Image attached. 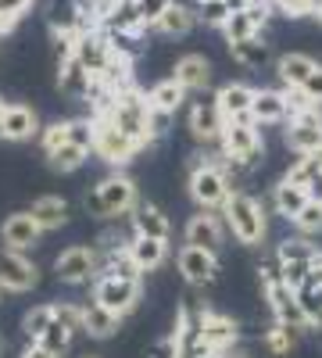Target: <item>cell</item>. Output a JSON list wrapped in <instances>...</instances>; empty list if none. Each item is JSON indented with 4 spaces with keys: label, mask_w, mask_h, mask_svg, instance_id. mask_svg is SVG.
<instances>
[{
    "label": "cell",
    "mask_w": 322,
    "mask_h": 358,
    "mask_svg": "<svg viewBox=\"0 0 322 358\" xmlns=\"http://www.w3.org/2000/svg\"><path fill=\"white\" fill-rule=\"evenodd\" d=\"M115 126H119L129 140H136L140 147L154 143V129H151V101L140 97L136 90H126V94L111 97L104 108H101Z\"/></svg>",
    "instance_id": "cell-1"
},
{
    "label": "cell",
    "mask_w": 322,
    "mask_h": 358,
    "mask_svg": "<svg viewBox=\"0 0 322 358\" xmlns=\"http://www.w3.org/2000/svg\"><path fill=\"white\" fill-rule=\"evenodd\" d=\"M136 183L129 176H108V179H101V183L86 194V208H90L94 215H101V219H119V215H126V212H136Z\"/></svg>",
    "instance_id": "cell-2"
},
{
    "label": "cell",
    "mask_w": 322,
    "mask_h": 358,
    "mask_svg": "<svg viewBox=\"0 0 322 358\" xmlns=\"http://www.w3.org/2000/svg\"><path fill=\"white\" fill-rule=\"evenodd\" d=\"M226 226L247 248H258L261 241H265V229H269L261 204L251 194H237V190H233V197L226 201Z\"/></svg>",
    "instance_id": "cell-3"
},
{
    "label": "cell",
    "mask_w": 322,
    "mask_h": 358,
    "mask_svg": "<svg viewBox=\"0 0 322 358\" xmlns=\"http://www.w3.org/2000/svg\"><path fill=\"white\" fill-rule=\"evenodd\" d=\"M190 197L197 201L200 212H215V208H226V201L233 197L229 176L212 165V162H197L190 169Z\"/></svg>",
    "instance_id": "cell-4"
},
{
    "label": "cell",
    "mask_w": 322,
    "mask_h": 358,
    "mask_svg": "<svg viewBox=\"0 0 322 358\" xmlns=\"http://www.w3.org/2000/svg\"><path fill=\"white\" fill-rule=\"evenodd\" d=\"M94 129H97V133H94V155L104 158L108 165H129V162L136 158V151H143V147H140L136 140H129L104 111L94 118Z\"/></svg>",
    "instance_id": "cell-5"
},
{
    "label": "cell",
    "mask_w": 322,
    "mask_h": 358,
    "mask_svg": "<svg viewBox=\"0 0 322 358\" xmlns=\"http://www.w3.org/2000/svg\"><path fill=\"white\" fill-rule=\"evenodd\" d=\"M219 143H222V151H226L229 165H254L258 155H261V133H258V122H251V118H237V122H226Z\"/></svg>",
    "instance_id": "cell-6"
},
{
    "label": "cell",
    "mask_w": 322,
    "mask_h": 358,
    "mask_svg": "<svg viewBox=\"0 0 322 358\" xmlns=\"http://www.w3.org/2000/svg\"><path fill=\"white\" fill-rule=\"evenodd\" d=\"M94 301H101L115 315H129L140 301V276H97Z\"/></svg>",
    "instance_id": "cell-7"
},
{
    "label": "cell",
    "mask_w": 322,
    "mask_h": 358,
    "mask_svg": "<svg viewBox=\"0 0 322 358\" xmlns=\"http://www.w3.org/2000/svg\"><path fill=\"white\" fill-rule=\"evenodd\" d=\"M40 280L36 265L25 258V251H11V248H0V290H11V294H25L33 290Z\"/></svg>",
    "instance_id": "cell-8"
},
{
    "label": "cell",
    "mask_w": 322,
    "mask_h": 358,
    "mask_svg": "<svg viewBox=\"0 0 322 358\" xmlns=\"http://www.w3.org/2000/svg\"><path fill=\"white\" fill-rule=\"evenodd\" d=\"M175 265H180V273H183V280H186V283L204 287V283H212V280H215V273H219V255H215V251H208V248L183 244V248H180V255H175Z\"/></svg>",
    "instance_id": "cell-9"
},
{
    "label": "cell",
    "mask_w": 322,
    "mask_h": 358,
    "mask_svg": "<svg viewBox=\"0 0 322 358\" xmlns=\"http://www.w3.org/2000/svg\"><path fill=\"white\" fill-rule=\"evenodd\" d=\"M54 273H57V280H61V283H86V280L97 273V251L86 248V244H75V248L57 255Z\"/></svg>",
    "instance_id": "cell-10"
},
{
    "label": "cell",
    "mask_w": 322,
    "mask_h": 358,
    "mask_svg": "<svg viewBox=\"0 0 322 358\" xmlns=\"http://www.w3.org/2000/svg\"><path fill=\"white\" fill-rule=\"evenodd\" d=\"M286 147H290V151H298V155H315L319 147H322V118H319L315 108L290 118V126H286Z\"/></svg>",
    "instance_id": "cell-11"
},
{
    "label": "cell",
    "mask_w": 322,
    "mask_h": 358,
    "mask_svg": "<svg viewBox=\"0 0 322 358\" xmlns=\"http://www.w3.org/2000/svg\"><path fill=\"white\" fill-rule=\"evenodd\" d=\"M200 341L208 344L212 351L226 355L237 348L240 341V326L233 322L229 315H219V312H200Z\"/></svg>",
    "instance_id": "cell-12"
},
{
    "label": "cell",
    "mask_w": 322,
    "mask_h": 358,
    "mask_svg": "<svg viewBox=\"0 0 322 358\" xmlns=\"http://www.w3.org/2000/svg\"><path fill=\"white\" fill-rule=\"evenodd\" d=\"M265 18H269V4H265V0H254V4H247L244 11H233V15L226 18L222 33H226L229 43L251 40V36H258V29L265 25Z\"/></svg>",
    "instance_id": "cell-13"
},
{
    "label": "cell",
    "mask_w": 322,
    "mask_h": 358,
    "mask_svg": "<svg viewBox=\"0 0 322 358\" xmlns=\"http://www.w3.org/2000/svg\"><path fill=\"white\" fill-rule=\"evenodd\" d=\"M40 226L33 219V212H15L4 219V229H0V241H4V248L11 251H29L36 241H40Z\"/></svg>",
    "instance_id": "cell-14"
},
{
    "label": "cell",
    "mask_w": 322,
    "mask_h": 358,
    "mask_svg": "<svg viewBox=\"0 0 322 358\" xmlns=\"http://www.w3.org/2000/svg\"><path fill=\"white\" fill-rule=\"evenodd\" d=\"M222 129H226V118H222V111H219V104L212 101V104H193L190 108V133H193V140L197 143H215V140H222Z\"/></svg>",
    "instance_id": "cell-15"
},
{
    "label": "cell",
    "mask_w": 322,
    "mask_h": 358,
    "mask_svg": "<svg viewBox=\"0 0 322 358\" xmlns=\"http://www.w3.org/2000/svg\"><path fill=\"white\" fill-rule=\"evenodd\" d=\"M254 94H258V90H251L247 83H226V86L219 90V97H215V104H219V111H222L226 122H237V118H251Z\"/></svg>",
    "instance_id": "cell-16"
},
{
    "label": "cell",
    "mask_w": 322,
    "mask_h": 358,
    "mask_svg": "<svg viewBox=\"0 0 322 358\" xmlns=\"http://www.w3.org/2000/svg\"><path fill=\"white\" fill-rule=\"evenodd\" d=\"M183 236H186V244H193V248L219 251V244H222V219L215 212H197V215H190Z\"/></svg>",
    "instance_id": "cell-17"
},
{
    "label": "cell",
    "mask_w": 322,
    "mask_h": 358,
    "mask_svg": "<svg viewBox=\"0 0 322 358\" xmlns=\"http://www.w3.org/2000/svg\"><path fill=\"white\" fill-rule=\"evenodd\" d=\"M165 244L168 241H154V236H133V241L126 244V255H129V262L140 268V273H154V268L165 262V255H168Z\"/></svg>",
    "instance_id": "cell-18"
},
{
    "label": "cell",
    "mask_w": 322,
    "mask_h": 358,
    "mask_svg": "<svg viewBox=\"0 0 322 358\" xmlns=\"http://www.w3.org/2000/svg\"><path fill=\"white\" fill-rule=\"evenodd\" d=\"M290 115V104L279 90H258L254 94V104H251V122L258 126H269V122H283Z\"/></svg>",
    "instance_id": "cell-19"
},
{
    "label": "cell",
    "mask_w": 322,
    "mask_h": 358,
    "mask_svg": "<svg viewBox=\"0 0 322 358\" xmlns=\"http://www.w3.org/2000/svg\"><path fill=\"white\" fill-rule=\"evenodd\" d=\"M119 322H122V315H115V312L104 308L101 301L82 305V334H90V337H97V341H108V337H115Z\"/></svg>",
    "instance_id": "cell-20"
},
{
    "label": "cell",
    "mask_w": 322,
    "mask_h": 358,
    "mask_svg": "<svg viewBox=\"0 0 322 358\" xmlns=\"http://www.w3.org/2000/svg\"><path fill=\"white\" fill-rule=\"evenodd\" d=\"M133 229H136V236H154V241H168V233H172L165 212H161L158 204H147V201L136 204V212H133Z\"/></svg>",
    "instance_id": "cell-21"
},
{
    "label": "cell",
    "mask_w": 322,
    "mask_h": 358,
    "mask_svg": "<svg viewBox=\"0 0 322 358\" xmlns=\"http://www.w3.org/2000/svg\"><path fill=\"white\" fill-rule=\"evenodd\" d=\"M36 129H40V118H36L33 108H25V104H8V115H4V140H11V143L33 140Z\"/></svg>",
    "instance_id": "cell-22"
},
{
    "label": "cell",
    "mask_w": 322,
    "mask_h": 358,
    "mask_svg": "<svg viewBox=\"0 0 322 358\" xmlns=\"http://www.w3.org/2000/svg\"><path fill=\"white\" fill-rule=\"evenodd\" d=\"M312 201V194L305 190V187H298L294 183V179H279V183H276V190H272V204H276V212L279 215H286L290 222H294L298 215H301V208Z\"/></svg>",
    "instance_id": "cell-23"
},
{
    "label": "cell",
    "mask_w": 322,
    "mask_h": 358,
    "mask_svg": "<svg viewBox=\"0 0 322 358\" xmlns=\"http://www.w3.org/2000/svg\"><path fill=\"white\" fill-rule=\"evenodd\" d=\"M175 83H183L186 90H204L212 83V65H208V57L204 54H186L175 62V72H172Z\"/></svg>",
    "instance_id": "cell-24"
},
{
    "label": "cell",
    "mask_w": 322,
    "mask_h": 358,
    "mask_svg": "<svg viewBox=\"0 0 322 358\" xmlns=\"http://www.w3.org/2000/svg\"><path fill=\"white\" fill-rule=\"evenodd\" d=\"M315 69H319V65L312 62L308 54H283L279 62H276V76H279V83H283L286 90H301Z\"/></svg>",
    "instance_id": "cell-25"
},
{
    "label": "cell",
    "mask_w": 322,
    "mask_h": 358,
    "mask_svg": "<svg viewBox=\"0 0 322 358\" xmlns=\"http://www.w3.org/2000/svg\"><path fill=\"white\" fill-rule=\"evenodd\" d=\"M57 83H61V90H65V94H72V97H90V94H94V86H97V79H94L90 72H86V69L75 62V54L61 62Z\"/></svg>",
    "instance_id": "cell-26"
},
{
    "label": "cell",
    "mask_w": 322,
    "mask_h": 358,
    "mask_svg": "<svg viewBox=\"0 0 322 358\" xmlns=\"http://www.w3.org/2000/svg\"><path fill=\"white\" fill-rule=\"evenodd\" d=\"M33 219H36V226L47 233V229H61L65 222H68V204L61 201V197H54V194H47V197H40V201H33Z\"/></svg>",
    "instance_id": "cell-27"
},
{
    "label": "cell",
    "mask_w": 322,
    "mask_h": 358,
    "mask_svg": "<svg viewBox=\"0 0 322 358\" xmlns=\"http://www.w3.org/2000/svg\"><path fill=\"white\" fill-rule=\"evenodd\" d=\"M193 22H197V11H190V8H183V4H175V0H172V8L154 22V29L165 33V36H186L193 29Z\"/></svg>",
    "instance_id": "cell-28"
},
{
    "label": "cell",
    "mask_w": 322,
    "mask_h": 358,
    "mask_svg": "<svg viewBox=\"0 0 322 358\" xmlns=\"http://www.w3.org/2000/svg\"><path fill=\"white\" fill-rule=\"evenodd\" d=\"M190 94V90L183 86V83H175V79H161L154 90H151V108L154 111H168V115H175V108L183 104V97Z\"/></svg>",
    "instance_id": "cell-29"
},
{
    "label": "cell",
    "mask_w": 322,
    "mask_h": 358,
    "mask_svg": "<svg viewBox=\"0 0 322 358\" xmlns=\"http://www.w3.org/2000/svg\"><path fill=\"white\" fill-rule=\"evenodd\" d=\"M229 50H233V62H240L244 69H261L272 57V50H269V43H261L258 36H251V40H240V43H229Z\"/></svg>",
    "instance_id": "cell-30"
},
{
    "label": "cell",
    "mask_w": 322,
    "mask_h": 358,
    "mask_svg": "<svg viewBox=\"0 0 322 358\" xmlns=\"http://www.w3.org/2000/svg\"><path fill=\"white\" fill-rule=\"evenodd\" d=\"M322 251L315 248V244H308V241H283L279 248H276V262L279 265H290V262H305V265H315V258H319Z\"/></svg>",
    "instance_id": "cell-31"
},
{
    "label": "cell",
    "mask_w": 322,
    "mask_h": 358,
    "mask_svg": "<svg viewBox=\"0 0 322 358\" xmlns=\"http://www.w3.org/2000/svg\"><path fill=\"white\" fill-rule=\"evenodd\" d=\"M54 319H57V305H36V308H29V312H25V319H22L29 341H40Z\"/></svg>",
    "instance_id": "cell-32"
},
{
    "label": "cell",
    "mask_w": 322,
    "mask_h": 358,
    "mask_svg": "<svg viewBox=\"0 0 322 358\" xmlns=\"http://www.w3.org/2000/svg\"><path fill=\"white\" fill-rule=\"evenodd\" d=\"M47 158H50V169L54 172H75L86 158H90V151L79 147V143H65V147H57V151L47 155Z\"/></svg>",
    "instance_id": "cell-33"
},
{
    "label": "cell",
    "mask_w": 322,
    "mask_h": 358,
    "mask_svg": "<svg viewBox=\"0 0 322 358\" xmlns=\"http://www.w3.org/2000/svg\"><path fill=\"white\" fill-rule=\"evenodd\" d=\"M286 179H294L298 187H305V190L312 194V187H315V183H322V169L315 165V158H312V155H301V158H298V165L286 172Z\"/></svg>",
    "instance_id": "cell-34"
},
{
    "label": "cell",
    "mask_w": 322,
    "mask_h": 358,
    "mask_svg": "<svg viewBox=\"0 0 322 358\" xmlns=\"http://www.w3.org/2000/svg\"><path fill=\"white\" fill-rule=\"evenodd\" d=\"M40 344H43L47 351H54L57 358H61V355L72 348V330H68V326H65L61 319H54V322L47 326V334L40 337Z\"/></svg>",
    "instance_id": "cell-35"
},
{
    "label": "cell",
    "mask_w": 322,
    "mask_h": 358,
    "mask_svg": "<svg viewBox=\"0 0 322 358\" xmlns=\"http://www.w3.org/2000/svg\"><path fill=\"white\" fill-rule=\"evenodd\" d=\"M33 0H0V33H11V29L22 22V15L29 11Z\"/></svg>",
    "instance_id": "cell-36"
},
{
    "label": "cell",
    "mask_w": 322,
    "mask_h": 358,
    "mask_svg": "<svg viewBox=\"0 0 322 358\" xmlns=\"http://www.w3.org/2000/svg\"><path fill=\"white\" fill-rule=\"evenodd\" d=\"M294 226L301 229V233H322V201H308L305 208H301V215L294 219Z\"/></svg>",
    "instance_id": "cell-37"
},
{
    "label": "cell",
    "mask_w": 322,
    "mask_h": 358,
    "mask_svg": "<svg viewBox=\"0 0 322 358\" xmlns=\"http://www.w3.org/2000/svg\"><path fill=\"white\" fill-rule=\"evenodd\" d=\"M229 15L233 11H229L226 0H197V18H204L208 25H226Z\"/></svg>",
    "instance_id": "cell-38"
},
{
    "label": "cell",
    "mask_w": 322,
    "mask_h": 358,
    "mask_svg": "<svg viewBox=\"0 0 322 358\" xmlns=\"http://www.w3.org/2000/svg\"><path fill=\"white\" fill-rule=\"evenodd\" d=\"M94 118H72L68 122V143H79L86 151H94Z\"/></svg>",
    "instance_id": "cell-39"
},
{
    "label": "cell",
    "mask_w": 322,
    "mask_h": 358,
    "mask_svg": "<svg viewBox=\"0 0 322 358\" xmlns=\"http://www.w3.org/2000/svg\"><path fill=\"white\" fill-rule=\"evenodd\" d=\"M265 344H269L272 355H286L290 348H294V330H290V326H283V322H276L272 330H269V337H265Z\"/></svg>",
    "instance_id": "cell-40"
},
{
    "label": "cell",
    "mask_w": 322,
    "mask_h": 358,
    "mask_svg": "<svg viewBox=\"0 0 322 358\" xmlns=\"http://www.w3.org/2000/svg\"><path fill=\"white\" fill-rule=\"evenodd\" d=\"M133 4H136V15H140L143 25H154L172 8V0H133Z\"/></svg>",
    "instance_id": "cell-41"
},
{
    "label": "cell",
    "mask_w": 322,
    "mask_h": 358,
    "mask_svg": "<svg viewBox=\"0 0 322 358\" xmlns=\"http://www.w3.org/2000/svg\"><path fill=\"white\" fill-rule=\"evenodd\" d=\"M65 143H68V122H54V126L43 129V151L47 155H54L57 147H65Z\"/></svg>",
    "instance_id": "cell-42"
},
{
    "label": "cell",
    "mask_w": 322,
    "mask_h": 358,
    "mask_svg": "<svg viewBox=\"0 0 322 358\" xmlns=\"http://www.w3.org/2000/svg\"><path fill=\"white\" fill-rule=\"evenodd\" d=\"M279 11H286L290 18H301V15H315V0H272Z\"/></svg>",
    "instance_id": "cell-43"
},
{
    "label": "cell",
    "mask_w": 322,
    "mask_h": 358,
    "mask_svg": "<svg viewBox=\"0 0 322 358\" xmlns=\"http://www.w3.org/2000/svg\"><path fill=\"white\" fill-rule=\"evenodd\" d=\"M301 94H305L312 104H322V65H319V69L308 76V83L301 86Z\"/></svg>",
    "instance_id": "cell-44"
},
{
    "label": "cell",
    "mask_w": 322,
    "mask_h": 358,
    "mask_svg": "<svg viewBox=\"0 0 322 358\" xmlns=\"http://www.w3.org/2000/svg\"><path fill=\"white\" fill-rule=\"evenodd\" d=\"M57 319H61L72 334L82 330V308H75V305H57Z\"/></svg>",
    "instance_id": "cell-45"
},
{
    "label": "cell",
    "mask_w": 322,
    "mask_h": 358,
    "mask_svg": "<svg viewBox=\"0 0 322 358\" xmlns=\"http://www.w3.org/2000/svg\"><path fill=\"white\" fill-rule=\"evenodd\" d=\"M22 358H57V355H54V351H47L40 341H33V344H29V348L22 351Z\"/></svg>",
    "instance_id": "cell-46"
},
{
    "label": "cell",
    "mask_w": 322,
    "mask_h": 358,
    "mask_svg": "<svg viewBox=\"0 0 322 358\" xmlns=\"http://www.w3.org/2000/svg\"><path fill=\"white\" fill-rule=\"evenodd\" d=\"M222 358H254L251 351H244V348H233V351H226Z\"/></svg>",
    "instance_id": "cell-47"
},
{
    "label": "cell",
    "mask_w": 322,
    "mask_h": 358,
    "mask_svg": "<svg viewBox=\"0 0 322 358\" xmlns=\"http://www.w3.org/2000/svg\"><path fill=\"white\" fill-rule=\"evenodd\" d=\"M4 115H8V104L0 101V136H4Z\"/></svg>",
    "instance_id": "cell-48"
},
{
    "label": "cell",
    "mask_w": 322,
    "mask_h": 358,
    "mask_svg": "<svg viewBox=\"0 0 322 358\" xmlns=\"http://www.w3.org/2000/svg\"><path fill=\"white\" fill-rule=\"evenodd\" d=\"M312 158H315V165H319V169H322V147H319V151H315V155H312Z\"/></svg>",
    "instance_id": "cell-49"
},
{
    "label": "cell",
    "mask_w": 322,
    "mask_h": 358,
    "mask_svg": "<svg viewBox=\"0 0 322 358\" xmlns=\"http://www.w3.org/2000/svg\"><path fill=\"white\" fill-rule=\"evenodd\" d=\"M315 18H319V22H322V8H319V11H315Z\"/></svg>",
    "instance_id": "cell-50"
},
{
    "label": "cell",
    "mask_w": 322,
    "mask_h": 358,
    "mask_svg": "<svg viewBox=\"0 0 322 358\" xmlns=\"http://www.w3.org/2000/svg\"><path fill=\"white\" fill-rule=\"evenodd\" d=\"M82 358H101V355H82Z\"/></svg>",
    "instance_id": "cell-51"
},
{
    "label": "cell",
    "mask_w": 322,
    "mask_h": 358,
    "mask_svg": "<svg viewBox=\"0 0 322 358\" xmlns=\"http://www.w3.org/2000/svg\"><path fill=\"white\" fill-rule=\"evenodd\" d=\"M0 351H4V341H0Z\"/></svg>",
    "instance_id": "cell-52"
},
{
    "label": "cell",
    "mask_w": 322,
    "mask_h": 358,
    "mask_svg": "<svg viewBox=\"0 0 322 358\" xmlns=\"http://www.w3.org/2000/svg\"><path fill=\"white\" fill-rule=\"evenodd\" d=\"M90 4H101V0H90Z\"/></svg>",
    "instance_id": "cell-53"
}]
</instances>
